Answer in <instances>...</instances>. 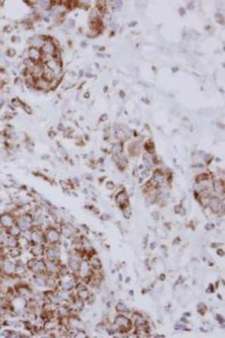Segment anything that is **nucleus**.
<instances>
[{"label":"nucleus","mask_w":225,"mask_h":338,"mask_svg":"<svg viewBox=\"0 0 225 338\" xmlns=\"http://www.w3.org/2000/svg\"><path fill=\"white\" fill-rule=\"evenodd\" d=\"M32 236V239L36 242V243H40V242L42 240V236L37 232H33L32 236Z\"/></svg>","instance_id":"obj_14"},{"label":"nucleus","mask_w":225,"mask_h":338,"mask_svg":"<svg viewBox=\"0 0 225 338\" xmlns=\"http://www.w3.org/2000/svg\"><path fill=\"white\" fill-rule=\"evenodd\" d=\"M7 245L9 247H13V248H14V247H17V246H18V242L17 241L16 239L14 238V236H13V237H10L9 239H8Z\"/></svg>","instance_id":"obj_12"},{"label":"nucleus","mask_w":225,"mask_h":338,"mask_svg":"<svg viewBox=\"0 0 225 338\" xmlns=\"http://www.w3.org/2000/svg\"><path fill=\"white\" fill-rule=\"evenodd\" d=\"M116 201H117L118 203L120 205H123L125 203L126 201V196L124 192H121L118 194L117 197H116Z\"/></svg>","instance_id":"obj_8"},{"label":"nucleus","mask_w":225,"mask_h":338,"mask_svg":"<svg viewBox=\"0 0 225 338\" xmlns=\"http://www.w3.org/2000/svg\"><path fill=\"white\" fill-rule=\"evenodd\" d=\"M47 257H48V259L53 262L55 259H57L58 255H59V251L57 248H55V247H51V248H49L47 251Z\"/></svg>","instance_id":"obj_5"},{"label":"nucleus","mask_w":225,"mask_h":338,"mask_svg":"<svg viewBox=\"0 0 225 338\" xmlns=\"http://www.w3.org/2000/svg\"><path fill=\"white\" fill-rule=\"evenodd\" d=\"M78 295L80 299H86L89 297V292L87 290H81L78 292Z\"/></svg>","instance_id":"obj_13"},{"label":"nucleus","mask_w":225,"mask_h":338,"mask_svg":"<svg viewBox=\"0 0 225 338\" xmlns=\"http://www.w3.org/2000/svg\"><path fill=\"white\" fill-rule=\"evenodd\" d=\"M3 268L5 273L7 274H12L13 273L15 272V266L11 262H6L4 263Z\"/></svg>","instance_id":"obj_6"},{"label":"nucleus","mask_w":225,"mask_h":338,"mask_svg":"<svg viewBox=\"0 0 225 338\" xmlns=\"http://www.w3.org/2000/svg\"><path fill=\"white\" fill-rule=\"evenodd\" d=\"M31 252H32V253L33 254H35L36 256H39V255H40L43 253V247H42V246H35L33 247L32 250H31Z\"/></svg>","instance_id":"obj_9"},{"label":"nucleus","mask_w":225,"mask_h":338,"mask_svg":"<svg viewBox=\"0 0 225 338\" xmlns=\"http://www.w3.org/2000/svg\"><path fill=\"white\" fill-rule=\"evenodd\" d=\"M115 324L119 326L121 328L128 329L130 326V321L128 318L123 316H118L115 320Z\"/></svg>","instance_id":"obj_2"},{"label":"nucleus","mask_w":225,"mask_h":338,"mask_svg":"<svg viewBox=\"0 0 225 338\" xmlns=\"http://www.w3.org/2000/svg\"><path fill=\"white\" fill-rule=\"evenodd\" d=\"M71 287H72V284H71L70 282H65V283L63 284V288H64L65 290L71 289Z\"/></svg>","instance_id":"obj_20"},{"label":"nucleus","mask_w":225,"mask_h":338,"mask_svg":"<svg viewBox=\"0 0 225 338\" xmlns=\"http://www.w3.org/2000/svg\"><path fill=\"white\" fill-rule=\"evenodd\" d=\"M20 254H21L20 251H18L17 249H15V247H14V249H13L12 251H10V256H11L13 258L20 256Z\"/></svg>","instance_id":"obj_19"},{"label":"nucleus","mask_w":225,"mask_h":338,"mask_svg":"<svg viewBox=\"0 0 225 338\" xmlns=\"http://www.w3.org/2000/svg\"><path fill=\"white\" fill-rule=\"evenodd\" d=\"M116 309L117 310V311H118V312H126V311L128 310L127 307L123 304H122V303H119V304H118L117 306H116Z\"/></svg>","instance_id":"obj_17"},{"label":"nucleus","mask_w":225,"mask_h":338,"mask_svg":"<svg viewBox=\"0 0 225 338\" xmlns=\"http://www.w3.org/2000/svg\"><path fill=\"white\" fill-rule=\"evenodd\" d=\"M36 284L38 286H44L46 285V280L42 277H38L36 279Z\"/></svg>","instance_id":"obj_18"},{"label":"nucleus","mask_w":225,"mask_h":338,"mask_svg":"<svg viewBox=\"0 0 225 338\" xmlns=\"http://www.w3.org/2000/svg\"><path fill=\"white\" fill-rule=\"evenodd\" d=\"M92 266H93L94 268L96 270H99L101 268V263H100V262L98 259H94L92 260Z\"/></svg>","instance_id":"obj_16"},{"label":"nucleus","mask_w":225,"mask_h":338,"mask_svg":"<svg viewBox=\"0 0 225 338\" xmlns=\"http://www.w3.org/2000/svg\"><path fill=\"white\" fill-rule=\"evenodd\" d=\"M165 277H166V276H165V275H164V274H162V275H161V276H160V279H161L162 281L164 280V279H165Z\"/></svg>","instance_id":"obj_23"},{"label":"nucleus","mask_w":225,"mask_h":338,"mask_svg":"<svg viewBox=\"0 0 225 338\" xmlns=\"http://www.w3.org/2000/svg\"><path fill=\"white\" fill-rule=\"evenodd\" d=\"M3 241H4V236L1 233H0V243H2Z\"/></svg>","instance_id":"obj_22"},{"label":"nucleus","mask_w":225,"mask_h":338,"mask_svg":"<svg viewBox=\"0 0 225 338\" xmlns=\"http://www.w3.org/2000/svg\"><path fill=\"white\" fill-rule=\"evenodd\" d=\"M29 223H30L26 221L24 219H22L19 222V225H18L19 227H18V228H20V230L26 231L29 228Z\"/></svg>","instance_id":"obj_7"},{"label":"nucleus","mask_w":225,"mask_h":338,"mask_svg":"<svg viewBox=\"0 0 225 338\" xmlns=\"http://www.w3.org/2000/svg\"><path fill=\"white\" fill-rule=\"evenodd\" d=\"M3 265H4L3 262H2V261L1 259H0V267H1V266H2Z\"/></svg>","instance_id":"obj_24"},{"label":"nucleus","mask_w":225,"mask_h":338,"mask_svg":"<svg viewBox=\"0 0 225 338\" xmlns=\"http://www.w3.org/2000/svg\"><path fill=\"white\" fill-rule=\"evenodd\" d=\"M47 241H49L50 243H55L60 239L59 233L55 230H50L47 232Z\"/></svg>","instance_id":"obj_4"},{"label":"nucleus","mask_w":225,"mask_h":338,"mask_svg":"<svg viewBox=\"0 0 225 338\" xmlns=\"http://www.w3.org/2000/svg\"><path fill=\"white\" fill-rule=\"evenodd\" d=\"M28 267L35 273L42 272L46 269V265L42 260L32 259L28 262Z\"/></svg>","instance_id":"obj_1"},{"label":"nucleus","mask_w":225,"mask_h":338,"mask_svg":"<svg viewBox=\"0 0 225 338\" xmlns=\"http://www.w3.org/2000/svg\"><path fill=\"white\" fill-rule=\"evenodd\" d=\"M59 313H60V314H61V315H65L67 313V309H66V308H65L64 307H62V308H60Z\"/></svg>","instance_id":"obj_21"},{"label":"nucleus","mask_w":225,"mask_h":338,"mask_svg":"<svg viewBox=\"0 0 225 338\" xmlns=\"http://www.w3.org/2000/svg\"><path fill=\"white\" fill-rule=\"evenodd\" d=\"M0 222L4 227L10 228L13 224V219L10 215L5 214L2 215L1 217H0Z\"/></svg>","instance_id":"obj_3"},{"label":"nucleus","mask_w":225,"mask_h":338,"mask_svg":"<svg viewBox=\"0 0 225 338\" xmlns=\"http://www.w3.org/2000/svg\"><path fill=\"white\" fill-rule=\"evenodd\" d=\"M79 269H80L81 273L84 274V275H86V274L87 273V272L89 271V266H88V264H87V263L86 262H83L80 265Z\"/></svg>","instance_id":"obj_10"},{"label":"nucleus","mask_w":225,"mask_h":338,"mask_svg":"<svg viewBox=\"0 0 225 338\" xmlns=\"http://www.w3.org/2000/svg\"><path fill=\"white\" fill-rule=\"evenodd\" d=\"M69 265H70V267L72 268V270H73L79 269V267H80V265H79L78 261H76V259H71Z\"/></svg>","instance_id":"obj_15"},{"label":"nucleus","mask_w":225,"mask_h":338,"mask_svg":"<svg viewBox=\"0 0 225 338\" xmlns=\"http://www.w3.org/2000/svg\"><path fill=\"white\" fill-rule=\"evenodd\" d=\"M9 233L12 236H17L20 234V230L19 228L15 227V226H11L10 228Z\"/></svg>","instance_id":"obj_11"}]
</instances>
